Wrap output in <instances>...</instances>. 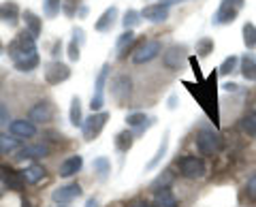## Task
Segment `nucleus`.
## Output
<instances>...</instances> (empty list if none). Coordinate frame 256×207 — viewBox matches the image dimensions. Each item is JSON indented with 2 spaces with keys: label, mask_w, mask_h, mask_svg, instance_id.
I'll return each mask as SVG.
<instances>
[{
  "label": "nucleus",
  "mask_w": 256,
  "mask_h": 207,
  "mask_svg": "<svg viewBox=\"0 0 256 207\" xmlns=\"http://www.w3.org/2000/svg\"><path fill=\"white\" fill-rule=\"evenodd\" d=\"M237 88H239L237 84H230V82H228L226 86H224V90H226V92H237Z\"/></svg>",
  "instance_id": "nucleus-46"
},
{
  "label": "nucleus",
  "mask_w": 256,
  "mask_h": 207,
  "mask_svg": "<svg viewBox=\"0 0 256 207\" xmlns=\"http://www.w3.org/2000/svg\"><path fill=\"white\" fill-rule=\"evenodd\" d=\"M141 18L152 22V24H160V22L169 20V9L162 6V4H148V6H143Z\"/></svg>",
  "instance_id": "nucleus-17"
},
{
  "label": "nucleus",
  "mask_w": 256,
  "mask_h": 207,
  "mask_svg": "<svg viewBox=\"0 0 256 207\" xmlns=\"http://www.w3.org/2000/svg\"><path fill=\"white\" fill-rule=\"evenodd\" d=\"M62 11V0H43V13L45 18H56Z\"/></svg>",
  "instance_id": "nucleus-34"
},
{
  "label": "nucleus",
  "mask_w": 256,
  "mask_h": 207,
  "mask_svg": "<svg viewBox=\"0 0 256 207\" xmlns=\"http://www.w3.org/2000/svg\"><path fill=\"white\" fill-rule=\"evenodd\" d=\"M132 143H134L132 130H122V132H118V137H116V150H118V152L126 154L128 150L132 148Z\"/></svg>",
  "instance_id": "nucleus-27"
},
{
  "label": "nucleus",
  "mask_w": 256,
  "mask_h": 207,
  "mask_svg": "<svg viewBox=\"0 0 256 207\" xmlns=\"http://www.w3.org/2000/svg\"><path fill=\"white\" fill-rule=\"evenodd\" d=\"M45 166H41V164H32V166H28V169H24L22 171V178H24V182L26 184H30V186H34V184H38L43 178H45Z\"/></svg>",
  "instance_id": "nucleus-23"
},
{
  "label": "nucleus",
  "mask_w": 256,
  "mask_h": 207,
  "mask_svg": "<svg viewBox=\"0 0 256 207\" xmlns=\"http://www.w3.org/2000/svg\"><path fill=\"white\" fill-rule=\"evenodd\" d=\"M178 166H180L182 178H186V180H203L207 173L205 160L198 156H184V158H180Z\"/></svg>",
  "instance_id": "nucleus-3"
},
{
  "label": "nucleus",
  "mask_w": 256,
  "mask_h": 207,
  "mask_svg": "<svg viewBox=\"0 0 256 207\" xmlns=\"http://www.w3.org/2000/svg\"><path fill=\"white\" fill-rule=\"evenodd\" d=\"M50 154V146L47 143H36V146L30 148H22L18 154H15V160H26V158H45Z\"/></svg>",
  "instance_id": "nucleus-18"
},
{
  "label": "nucleus",
  "mask_w": 256,
  "mask_h": 207,
  "mask_svg": "<svg viewBox=\"0 0 256 207\" xmlns=\"http://www.w3.org/2000/svg\"><path fill=\"white\" fill-rule=\"evenodd\" d=\"M2 52H4V45H2V43H0V54H2Z\"/></svg>",
  "instance_id": "nucleus-51"
},
{
  "label": "nucleus",
  "mask_w": 256,
  "mask_h": 207,
  "mask_svg": "<svg viewBox=\"0 0 256 207\" xmlns=\"http://www.w3.org/2000/svg\"><path fill=\"white\" fill-rule=\"evenodd\" d=\"M222 2H226V4H233L235 9L242 11L244 9V4H246V0H222Z\"/></svg>",
  "instance_id": "nucleus-43"
},
{
  "label": "nucleus",
  "mask_w": 256,
  "mask_h": 207,
  "mask_svg": "<svg viewBox=\"0 0 256 207\" xmlns=\"http://www.w3.org/2000/svg\"><path fill=\"white\" fill-rule=\"evenodd\" d=\"M79 52H82V47H79L75 41H70V43H68V50H66L68 60H70V62H77L79 58H82V54H79Z\"/></svg>",
  "instance_id": "nucleus-38"
},
{
  "label": "nucleus",
  "mask_w": 256,
  "mask_h": 207,
  "mask_svg": "<svg viewBox=\"0 0 256 207\" xmlns=\"http://www.w3.org/2000/svg\"><path fill=\"white\" fill-rule=\"evenodd\" d=\"M66 79H70V66L64 64L60 60H52L50 64H45V82L50 86H60Z\"/></svg>",
  "instance_id": "nucleus-7"
},
{
  "label": "nucleus",
  "mask_w": 256,
  "mask_h": 207,
  "mask_svg": "<svg viewBox=\"0 0 256 207\" xmlns=\"http://www.w3.org/2000/svg\"><path fill=\"white\" fill-rule=\"evenodd\" d=\"M60 207H66V205H60Z\"/></svg>",
  "instance_id": "nucleus-52"
},
{
  "label": "nucleus",
  "mask_w": 256,
  "mask_h": 207,
  "mask_svg": "<svg viewBox=\"0 0 256 207\" xmlns=\"http://www.w3.org/2000/svg\"><path fill=\"white\" fill-rule=\"evenodd\" d=\"M158 54H162V43L158 38H152V41H146L132 54V62L134 64H146V62H152L154 58H158Z\"/></svg>",
  "instance_id": "nucleus-9"
},
{
  "label": "nucleus",
  "mask_w": 256,
  "mask_h": 207,
  "mask_svg": "<svg viewBox=\"0 0 256 207\" xmlns=\"http://www.w3.org/2000/svg\"><path fill=\"white\" fill-rule=\"evenodd\" d=\"M178 2H186V0H160L158 4H162V6H166V9H169V6H173V4H178Z\"/></svg>",
  "instance_id": "nucleus-44"
},
{
  "label": "nucleus",
  "mask_w": 256,
  "mask_h": 207,
  "mask_svg": "<svg viewBox=\"0 0 256 207\" xmlns=\"http://www.w3.org/2000/svg\"><path fill=\"white\" fill-rule=\"evenodd\" d=\"M242 34H244V45L248 50H254L256 47V26L252 22H246L244 28H242Z\"/></svg>",
  "instance_id": "nucleus-31"
},
{
  "label": "nucleus",
  "mask_w": 256,
  "mask_h": 207,
  "mask_svg": "<svg viewBox=\"0 0 256 207\" xmlns=\"http://www.w3.org/2000/svg\"><path fill=\"white\" fill-rule=\"evenodd\" d=\"M154 207H178V198L171 192V188H158V192L154 196Z\"/></svg>",
  "instance_id": "nucleus-22"
},
{
  "label": "nucleus",
  "mask_w": 256,
  "mask_h": 207,
  "mask_svg": "<svg viewBox=\"0 0 256 207\" xmlns=\"http://www.w3.org/2000/svg\"><path fill=\"white\" fill-rule=\"evenodd\" d=\"M132 43H134V32H132V30H124V32L120 34L116 47H118V52H124L126 47H130Z\"/></svg>",
  "instance_id": "nucleus-36"
},
{
  "label": "nucleus",
  "mask_w": 256,
  "mask_h": 207,
  "mask_svg": "<svg viewBox=\"0 0 256 207\" xmlns=\"http://www.w3.org/2000/svg\"><path fill=\"white\" fill-rule=\"evenodd\" d=\"M73 41H75L79 47L86 43V32H84L82 28H73Z\"/></svg>",
  "instance_id": "nucleus-40"
},
{
  "label": "nucleus",
  "mask_w": 256,
  "mask_h": 207,
  "mask_svg": "<svg viewBox=\"0 0 256 207\" xmlns=\"http://www.w3.org/2000/svg\"><path fill=\"white\" fill-rule=\"evenodd\" d=\"M248 192H250V196L256 201V171L252 173V178L248 180Z\"/></svg>",
  "instance_id": "nucleus-42"
},
{
  "label": "nucleus",
  "mask_w": 256,
  "mask_h": 207,
  "mask_svg": "<svg viewBox=\"0 0 256 207\" xmlns=\"http://www.w3.org/2000/svg\"><path fill=\"white\" fill-rule=\"evenodd\" d=\"M22 207H32V205H30L28 201H22Z\"/></svg>",
  "instance_id": "nucleus-50"
},
{
  "label": "nucleus",
  "mask_w": 256,
  "mask_h": 207,
  "mask_svg": "<svg viewBox=\"0 0 256 207\" xmlns=\"http://www.w3.org/2000/svg\"><path fill=\"white\" fill-rule=\"evenodd\" d=\"M130 207H152V205H150L148 201H134Z\"/></svg>",
  "instance_id": "nucleus-47"
},
{
  "label": "nucleus",
  "mask_w": 256,
  "mask_h": 207,
  "mask_svg": "<svg viewBox=\"0 0 256 207\" xmlns=\"http://www.w3.org/2000/svg\"><path fill=\"white\" fill-rule=\"evenodd\" d=\"M82 166H84V156L73 154V156H68L66 160L60 162L58 173H60V178H73V175L82 171Z\"/></svg>",
  "instance_id": "nucleus-15"
},
{
  "label": "nucleus",
  "mask_w": 256,
  "mask_h": 207,
  "mask_svg": "<svg viewBox=\"0 0 256 207\" xmlns=\"http://www.w3.org/2000/svg\"><path fill=\"white\" fill-rule=\"evenodd\" d=\"M79 0H62V13L66 15V18L73 20L75 15H77V9H79Z\"/></svg>",
  "instance_id": "nucleus-37"
},
{
  "label": "nucleus",
  "mask_w": 256,
  "mask_h": 207,
  "mask_svg": "<svg viewBox=\"0 0 256 207\" xmlns=\"http://www.w3.org/2000/svg\"><path fill=\"white\" fill-rule=\"evenodd\" d=\"M86 15H88V6H86V4H82V6L77 9V18H86Z\"/></svg>",
  "instance_id": "nucleus-45"
},
{
  "label": "nucleus",
  "mask_w": 256,
  "mask_h": 207,
  "mask_svg": "<svg viewBox=\"0 0 256 207\" xmlns=\"http://www.w3.org/2000/svg\"><path fill=\"white\" fill-rule=\"evenodd\" d=\"M82 194H84V190L75 182V184H66V186L56 188L52 192V198H54V203H58V205H66L70 201H75V198H79Z\"/></svg>",
  "instance_id": "nucleus-11"
},
{
  "label": "nucleus",
  "mask_w": 256,
  "mask_h": 207,
  "mask_svg": "<svg viewBox=\"0 0 256 207\" xmlns=\"http://www.w3.org/2000/svg\"><path fill=\"white\" fill-rule=\"evenodd\" d=\"M186 60H188V47L180 45V43L166 47L164 54H162V64H164V68H169V70H182V66H184V62Z\"/></svg>",
  "instance_id": "nucleus-4"
},
{
  "label": "nucleus",
  "mask_w": 256,
  "mask_h": 207,
  "mask_svg": "<svg viewBox=\"0 0 256 207\" xmlns=\"http://www.w3.org/2000/svg\"><path fill=\"white\" fill-rule=\"evenodd\" d=\"M242 128H244V132L248 134V137H256V111H252V114H248L244 118Z\"/></svg>",
  "instance_id": "nucleus-35"
},
{
  "label": "nucleus",
  "mask_w": 256,
  "mask_h": 207,
  "mask_svg": "<svg viewBox=\"0 0 256 207\" xmlns=\"http://www.w3.org/2000/svg\"><path fill=\"white\" fill-rule=\"evenodd\" d=\"M178 107V96H171L169 98V109H175Z\"/></svg>",
  "instance_id": "nucleus-48"
},
{
  "label": "nucleus",
  "mask_w": 256,
  "mask_h": 207,
  "mask_svg": "<svg viewBox=\"0 0 256 207\" xmlns=\"http://www.w3.org/2000/svg\"><path fill=\"white\" fill-rule=\"evenodd\" d=\"M239 70H242V75L246 82H256V60L252 56H242L239 58Z\"/></svg>",
  "instance_id": "nucleus-21"
},
{
  "label": "nucleus",
  "mask_w": 256,
  "mask_h": 207,
  "mask_svg": "<svg viewBox=\"0 0 256 207\" xmlns=\"http://www.w3.org/2000/svg\"><path fill=\"white\" fill-rule=\"evenodd\" d=\"M86 207H98V201H96V198H90V201L86 203Z\"/></svg>",
  "instance_id": "nucleus-49"
},
{
  "label": "nucleus",
  "mask_w": 256,
  "mask_h": 207,
  "mask_svg": "<svg viewBox=\"0 0 256 207\" xmlns=\"http://www.w3.org/2000/svg\"><path fill=\"white\" fill-rule=\"evenodd\" d=\"M15 150H20V139L13 134L0 132V154H13Z\"/></svg>",
  "instance_id": "nucleus-26"
},
{
  "label": "nucleus",
  "mask_w": 256,
  "mask_h": 207,
  "mask_svg": "<svg viewBox=\"0 0 256 207\" xmlns=\"http://www.w3.org/2000/svg\"><path fill=\"white\" fill-rule=\"evenodd\" d=\"M218 148H220V134L218 132H214L212 128L198 130V134H196V150L203 156L216 154V152H218Z\"/></svg>",
  "instance_id": "nucleus-6"
},
{
  "label": "nucleus",
  "mask_w": 256,
  "mask_h": 207,
  "mask_svg": "<svg viewBox=\"0 0 256 207\" xmlns=\"http://www.w3.org/2000/svg\"><path fill=\"white\" fill-rule=\"evenodd\" d=\"M20 15H22V11L15 0H6V2L0 4V20H4L6 24H11V26H15V24L20 22Z\"/></svg>",
  "instance_id": "nucleus-19"
},
{
  "label": "nucleus",
  "mask_w": 256,
  "mask_h": 207,
  "mask_svg": "<svg viewBox=\"0 0 256 207\" xmlns=\"http://www.w3.org/2000/svg\"><path fill=\"white\" fill-rule=\"evenodd\" d=\"M9 132L18 139H30L36 134V126L30 120H13L9 122Z\"/></svg>",
  "instance_id": "nucleus-14"
},
{
  "label": "nucleus",
  "mask_w": 256,
  "mask_h": 207,
  "mask_svg": "<svg viewBox=\"0 0 256 207\" xmlns=\"http://www.w3.org/2000/svg\"><path fill=\"white\" fill-rule=\"evenodd\" d=\"M22 20H24V24H26V30L32 34V36H41V32H43V20L38 18V15L34 13V11H24L22 13Z\"/></svg>",
  "instance_id": "nucleus-20"
},
{
  "label": "nucleus",
  "mask_w": 256,
  "mask_h": 207,
  "mask_svg": "<svg viewBox=\"0 0 256 207\" xmlns=\"http://www.w3.org/2000/svg\"><path fill=\"white\" fill-rule=\"evenodd\" d=\"M92 171L98 175L100 180H107L109 178V173H111V162H109V158L107 156H98V158H94V162H92Z\"/></svg>",
  "instance_id": "nucleus-29"
},
{
  "label": "nucleus",
  "mask_w": 256,
  "mask_h": 207,
  "mask_svg": "<svg viewBox=\"0 0 256 207\" xmlns=\"http://www.w3.org/2000/svg\"><path fill=\"white\" fill-rule=\"evenodd\" d=\"M4 124H9V109L0 100V126H4Z\"/></svg>",
  "instance_id": "nucleus-41"
},
{
  "label": "nucleus",
  "mask_w": 256,
  "mask_h": 207,
  "mask_svg": "<svg viewBox=\"0 0 256 207\" xmlns=\"http://www.w3.org/2000/svg\"><path fill=\"white\" fill-rule=\"evenodd\" d=\"M111 96H114L120 105H126L132 96V79L128 75H118L114 82H111Z\"/></svg>",
  "instance_id": "nucleus-8"
},
{
  "label": "nucleus",
  "mask_w": 256,
  "mask_h": 207,
  "mask_svg": "<svg viewBox=\"0 0 256 207\" xmlns=\"http://www.w3.org/2000/svg\"><path fill=\"white\" fill-rule=\"evenodd\" d=\"M116 22H118V6L114 4V6H109V9H105V13L94 22V30L96 32H109V30L116 26Z\"/></svg>",
  "instance_id": "nucleus-16"
},
{
  "label": "nucleus",
  "mask_w": 256,
  "mask_h": 207,
  "mask_svg": "<svg viewBox=\"0 0 256 207\" xmlns=\"http://www.w3.org/2000/svg\"><path fill=\"white\" fill-rule=\"evenodd\" d=\"M109 70H111V64L105 62L100 66L98 75H96V82H94V94H92V100H90V109L92 114H98L105 105V86H107V79H109Z\"/></svg>",
  "instance_id": "nucleus-2"
},
{
  "label": "nucleus",
  "mask_w": 256,
  "mask_h": 207,
  "mask_svg": "<svg viewBox=\"0 0 256 207\" xmlns=\"http://www.w3.org/2000/svg\"><path fill=\"white\" fill-rule=\"evenodd\" d=\"M68 120L73 126H82L84 124V114H82V100L79 96L70 98V109H68Z\"/></svg>",
  "instance_id": "nucleus-28"
},
{
  "label": "nucleus",
  "mask_w": 256,
  "mask_h": 207,
  "mask_svg": "<svg viewBox=\"0 0 256 207\" xmlns=\"http://www.w3.org/2000/svg\"><path fill=\"white\" fill-rule=\"evenodd\" d=\"M30 54H36V38L24 28L9 43V58L13 62H18V60L26 58V56H30Z\"/></svg>",
  "instance_id": "nucleus-1"
},
{
  "label": "nucleus",
  "mask_w": 256,
  "mask_h": 207,
  "mask_svg": "<svg viewBox=\"0 0 256 207\" xmlns=\"http://www.w3.org/2000/svg\"><path fill=\"white\" fill-rule=\"evenodd\" d=\"M62 47H64L62 38H56L54 45H52V58H54V60H60V56H62Z\"/></svg>",
  "instance_id": "nucleus-39"
},
{
  "label": "nucleus",
  "mask_w": 256,
  "mask_h": 207,
  "mask_svg": "<svg viewBox=\"0 0 256 207\" xmlns=\"http://www.w3.org/2000/svg\"><path fill=\"white\" fill-rule=\"evenodd\" d=\"M239 15V9H235L233 4H226V2H220L218 11L214 13L212 24L214 26H226V24H233Z\"/></svg>",
  "instance_id": "nucleus-12"
},
{
  "label": "nucleus",
  "mask_w": 256,
  "mask_h": 207,
  "mask_svg": "<svg viewBox=\"0 0 256 207\" xmlns=\"http://www.w3.org/2000/svg\"><path fill=\"white\" fill-rule=\"evenodd\" d=\"M0 196H2V192H0Z\"/></svg>",
  "instance_id": "nucleus-53"
},
{
  "label": "nucleus",
  "mask_w": 256,
  "mask_h": 207,
  "mask_svg": "<svg viewBox=\"0 0 256 207\" xmlns=\"http://www.w3.org/2000/svg\"><path fill=\"white\" fill-rule=\"evenodd\" d=\"M214 47H216V43L212 36H201L196 41V56L198 58H207V56L214 54Z\"/></svg>",
  "instance_id": "nucleus-30"
},
{
  "label": "nucleus",
  "mask_w": 256,
  "mask_h": 207,
  "mask_svg": "<svg viewBox=\"0 0 256 207\" xmlns=\"http://www.w3.org/2000/svg\"><path fill=\"white\" fill-rule=\"evenodd\" d=\"M54 116H56V107L50 100H38L36 105L30 107V114H28L32 124H50L54 120Z\"/></svg>",
  "instance_id": "nucleus-10"
},
{
  "label": "nucleus",
  "mask_w": 256,
  "mask_h": 207,
  "mask_svg": "<svg viewBox=\"0 0 256 207\" xmlns=\"http://www.w3.org/2000/svg\"><path fill=\"white\" fill-rule=\"evenodd\" d=\"M38 64H41V58H38V54H30L26 58H22L15 62V68L20 70V73H30V70H34Z\"/></svg>",
  "instance_id": "nucleus-25"
},
{
  "label": "nucleus",
  "mask_w": 256,
  "mask_h": 207,
  "mask_svg": "<svg viewBox=\"0 0 256 207\" xmlns=\"http://www.w3.org/2000/svg\"><path fill=\"white\" fill-rule=\"evenodd\" d=\"M166 150H169V132H164V137H162V141H160V146H158V152H156V156L152 158V160L146 164V171H152V169H156V166L162 162V158L166 156Z\"/></svg>",
  "instance_id": "nucleus-24"
},
{
  "label": "nucleus",
  "mask_w": 256,
  "mask_h": 207,
  "mask_svg": "<svg viewBox=\"0 0 256 207\" xmlns=\"http://www.w3.org/2000/svg\"><path fill=\"white\" fill-rule=\"evenodd\" d=\"M141 11H134V9H128L126 13H124V20H122V26L126 28V30H132L134 26H139L141 24Z\"/></svg>",
  "instance_id": "nucleus-32"
},
{
  "label": "nucleus",
  "mask_w": 256,
  "mask_h": 207,
  "mask_svg": "<svg viewBox=\"0 0 256 207\" xmlns=\"http://www.w3.org/2000/svg\"><path fill=\"white\" fill-rule=\"evenodd\" d=\"M0 178H2L4 182V186L9 188V190H15V192H22L24 190V178H22V173L18 171H13L11 166H0Z\"/></svg>",
  "instance_id": "nucleus-13"
},
{
  "label": "nucleus",
  "mask_w": 256,
  "mask_h": 207,
  "mask_svg": "<svg viewBox=\"0 0 256 207\" xmlns=\"http://www.w3.org/2000/svg\"><path fill=\"white\" fill-rule=\"evenodd\" d=\"M109 120V114L107 111H98V114H92L90 118H86L84 124H82V130H84V139L86 141H92L96 139L98 134L105 128V124Z\"/></svg>",
  "instance_id": "nucleus-5"
},
{
  "label": "nucleus",
  "mask_w": 256,
  "mask_h": 207,
  "mask_svg": "<svg viewBox=\"0 0 256 207\" xmlns=\"http://www.w3.org/2000/svg\"><path fill=\"white\" fill-rule=\"evenodd\" d=\"M237 64H239V58L230 54L228 58H224V62L220 64L218 75H230V73H235V70H237Z\"/></svg>",
  "instance_id": "nucleus-33"
}]
</instances>
